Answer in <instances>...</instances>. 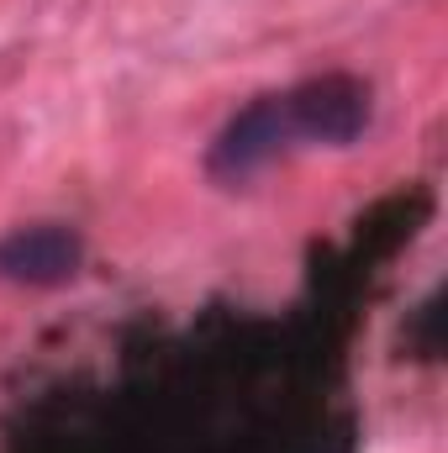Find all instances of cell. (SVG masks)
Returning a JSON list of instances; mask_svg holds the SVG:
<instances>
[{
    "instance_id": "2",
    "label": "cell",
    "mask_w": 448,
    "mask_h": 453,
    "mask_svg": "<svg viewBox=\"0 0 448 453\" xmlns=\"http://www.w3.org/2000/svg\"><path fill=\"white\" fill-rule=\"evenodd\" d=\"M85 269V237L69 222H27L0 237V280L21 290H58Z\"/></svg>"
},
{
    "instance_id": "1",
    "label": "cell",
    "mask_w": 448,
    "mask_h": 453,
    "mask_svg": "<svg viewBox=\"0 0 448 453\" xmlns=\"http://www.w3.org/2000/svg\"><path fill=\"white\" fill-rule=\"evenodd\" d=\"M375 121V90L359 74H317L290 90L253 96L206 148V180L248 185L296 148H353Z\"/></svg>"
}]
</instances>
